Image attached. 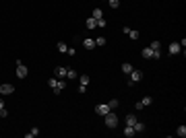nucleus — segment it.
<instances>
[{
	"label": "nucleus",
	"mask_w": 186,
	"mask_h": 138,
	"mask_svg": "<svg viewBox=\"0 0 186 138\" xmlns=\"http://www.w3.org/2000/svg\"><path fill=\"white\" fill-rule=\"evenodd\" d=\"M83 45H85L87 50H91V48H95V39H85V41H83Z\"/></svg>",
	"instance_id": "nucleus-16"
},
{
	"label": "nucleus",
	"mask_w": 186,
	"mask_h": 138,
	"mask_svg": "<svg viewBox=\"0 0 186 138\" xmlns=\"http://www.w3.org/2000/svg\"><path fill=\"white\" fill-rule=\"evenodd\" d=\"M132 128H134V132H145V124H143V122H138V120L134 122Z\"/></svg>",
	"instance_id": "nucleus-12"
},
{
	"label": "nucleus",
	"mask_w": 186,
	"mask_h": 138,
	"mask_svg": "<svg viewBox=\"0 0 186 138\" xmlns=\"http://www.w3.org/2000/svg\"><path fill=\"white\" fill-rule=\"evenodd\" d=\"M6 116H8V109H6V107L0 109V118H6Z\"/></svg>",
	"instance_id": "nucleus-28"
},
{
	"label": "nucleus",
	"mask_w": 186,
	"mask_h": 138,
	"mask_svg": "<svg viewBox=\"0 0 186 138\" xmlns=\"http://www.w3.org/2000/svg\"><path fill=\"white\" fill-rule=\"evenodd\" d=\"M108 111H112L108 103H99V105L95 107V113H99V116H106V113H108Z\"/></svg>",
	"instance_id": "nucleus-7"
},
{
	"label": "nucleus",
	"mask_w": 186,
	"mask_h": 138,
	"mask_svg": "<svg viewBox=\"0 0 186 138\" xmlns=\"http://www.w3.org/2000/svg\"><path fill=\"white\" fill-rule=\"evenodd\" d=\"M37 134H39V130H37V128H31V130H29V132H27L25 136H27V138H35Z\"/></svg>",
	"instance_id": "nucleus-20"
},
{
	"label": "nucleus",
	"mask_w": 186,
	"mask_h": 138,
	"mask_svg": "<svg viewBox=\"0 0 186 138\" xmlns=\"http://www.w3.org/2000/svg\"><path fill=\"white\" fill-rule=\"evenodd\" d=\"M128 76H130L128 85L132 87V85H136V83H141V80H143V70H136V68H132V72H130Z\"/></svg>",
	"instance_id": "nucleus-3"
},
{
	"label": "nucleus",
	"mask_w": 186,
	"mask_h": 138,
	"mask_svg": "<svg viewBox=\"0 0 186 138\" xmlns=\"http://www.w3.org/2000/svg\"><path fill=\"white\" fill-rule=\"evenodd\" d=\"M95 45H99V48H103V45H106V37H97V39H95Z\"/></svg>",
	"instance_id": "nucleus-24"
},
{
	"label": "nucleus",
	"mask_w": 186,
	"mask_h": 138,
	"mask_svg": "<svg viewBox=\"0 0 186 138\" xmlns=\"http://www.w3.org/2000/svg\"><path fill=\"white\" fill-rule=\"evenodd\" d=\"M56 48H58V52H60V54H66V52H68V48H66V43H64V41H58Z\"/></svg>",
	"instance_id": "nucleus-15"
},
{
	"label": "nucleus",
	"mask_w": 186,
	"mask_h": 138,
	"mask_svg": "<svg viewBox=\"0 0 186 138\" xmlns=\"http://www.w3.org/2000/svg\"><path fill=\"white\" fill-rule=\"evenodd\" d=\"M126 35H128V37H130L132 41H134V39H138V35H141V33H138V31H134V29H130V31H128Z\"/></svg>",
	"instance_id": "nucleus-18"
},
{
	"label": "nucleus",
	"mask_w": 186,
	"mask_h": 138,
	"mask_svg": "<svg viewBox=\"0 0 186 138\" xmlns=\"http://www.w3.org/2000/svg\"><path fill=\"white\" fill-rule=\"evenodd\" d=\"M91 17L97 21V19H101V17H103V10H101V8H93V15H91Z\"/></svg>",
	"instance_id": "nucleus-14"
},
{
	"label": "nucleus",
	"mask_w": 186,
	"mask_h": 138,
	"mask_svg": "<svg viewBox=\"0 0 186 138\" xmlns=\"http://www.w3.org/2000/svg\"><path fill=\"white\" fill-rule=\"evenodd\" d=\"M108 105H110V109H116V107H118V99H112Z\"/></svg>",
	"instance_id": "nucleus-27"
},
{
	"label": "nucleus",
	"mask_w": 186,
	"mask_h": 138,
	"mask_svg": "<svg viewBox=\"0 0 186 138\" xmlns=\"http://www.w3.org/2000/svg\"><path fill=\"white\" fill-rule=\"evenodd\" d=\"M79 83H81L83 87H87V85H89V74H83V76L79 78Z\"/></svg>",
	"instance_id": "nucleus-22"
},
{
	"label": "nucleus",
	"mask_w": 186,
	"mask_h": 138,
	"mask_svg": "<svg viewBox=\"0 0 186 138\" xmlns=\"http://www.w3.org/2000/svg\"><path fill=\"white\" fill-rule=\"evenodd\" d=\"M0 109H4V99H0Z\"/></svg>",
	"instance_id": "nucleus-31"
},
{
	"label": "nucleus",
	"mask_w": 186,
	"mask_h": 138,
	"mask_svg": "<svg viewBox=\"0 0 186 138\" xmlns=\"http://www.w3.org/2000/svg\"><path fill=\"white\" fill-rule=\"evenodd\" d=\"M108 4H110V8H114V10H116V8L120 6V0H108Z\"/></svg>",
	"instance_id": "nucleus-21"
},
{
	"label": "nucleus",
	"mask_w": 186,
	"mask_h": 138,
	"mask_svg": "<svg viewBox=\"0 0 186 138\" xmlns=\"http://www.w3.org/2000/svg\"><path fill=\"white\" fill-rule=\"evenodd\" d=\"M141 103H143V107H147V105H151V103H153V99H151V97H143V99H141Z\"/></svg>",
	"instance_id": "nucleus-23"
},
{
	"label": "nucleus",
	"mask_w": 186,
	"mask_h": 138,
	"mask_svg": "<svg viewBox=\"0 0 186 138\" xmlns=\"http://www.w3.org/2000/svg\"><path fill=\"white\" fill-rule=\"evenodd\" d=\"M13 93H15V87L13 85H8V83L0 85V95H13Z\"/></svg>",
	"instance_id": "nucleus-5"
},
{
	"label": "nucleus",
	"mask_w": 186,
	"mask_h": 138,
	"mask_svg": "<svg viewBox=\"0 0 186 138\" xmlns=\"http://www.w3.org/2000/svg\"><path fill=\"white\" fill-rule=\"evenodd\" d=\"M118 122H120V120H118V116L114 113V109L106 113V126H108V128H116V126H118Z\"/></svg>",
	"instance_id": "nucleus-2"
},
{
	"label": "nucleus",
	"mask_w": 186,
	"mask_h": 138,
	"mask_svg": "<svg viewBox=\"0 0 186 138\" xmlns=\"http://www.w3.org/2000/svg\"><path fill=\"white\" fill-rule=\"evenodd\" d=\"M134 134H136V132H134V128H132V126H126V128H124V136H128V138H130V136H134Z\"/></svg>",
	"instance_id": "nucleus-17"
},
{
	"label": "nucleus",
	"mask_w": 186,
	"mask_h": 138,
	"mask_svg": "<svg viewBox=\"0 0 186 138\" xmlns=\"http://www.w3.org/2000/svg\"><path fill=\"white\" fill-rule=\"evenodd\" d=\"M48 85H50V89L54 91V95H60L62 89L66 87V78H50Z\"/></svg>",
	"instance_id": "nucleus-1"
},
{
	"label": "nucleus",
	"mask_w": 186,
	"mask_h": 138,
	"mask_svg": "<svg viewBox=\"0 0 186 138\" xmlns=\"http://www.w3.org/2000/svg\"><path fill=\"white\" fill-rule=\"evenodd\" d=\"M134 109H136V111H141V109H145V107H143V103H141V101H138V103L134 105Z\"/></svg>",
	"instance_id": "nucleus-29"
},
{
	"label": "nucleus",
	"mask_w": 186,
	"mask_h": 138,
	"mask_svg": "<svg viewBox=\"0 0 186 138\" xmlns=\"http://www.w3.org/2000/svg\"><path fill=\"white\" fill-rule=\"evenodd\" d=\"M85 25H87V29H95V27H97V21L93 19V17H89V19L85 21Z\"/></svg>",
	"instance_id": "nucleus-10"
},
{
	"label": "nucleus",
	"mask_w": 186,
	"mask_h": 138,
	"mask_svg": "<svg viewBox=\"0 0 186 138\" xmlns=\"http://www.w3.org/2000/svg\"><path fill=\"white\" fill-rule=\"evenodd\" d=\"M79 74H77V70H73V68H68V70H66V78H71V80H75Z\"/></svg>",
	"instance_id": "nucleus-13"
},
{
	"label": "nucleus",
	"mask_w": 186,
	"mask_h": 138,
	"mask_svg": "<svg viewBox=\"0 0 186 138\" xmlns=\"http://www.w3.org/2000/svg\"><path fill=\"white\" fill-rule=\"evenodd\" d=\"M168 52H170L172 56L180 54V52H182V48H180V43H178V41H172V43H170V48H168Z\"/></svg>",
	"instance_id": "nucleus-6"
},
{
	"label": "nucleus",
	"mask_w": 186,
	"mask_h": 138,
	"mask_svg": "<svg viewBox=\"0 0 186 138\" xmlns=\"http://www.w3.org/2000/svg\"><path fill=\"white\" fill-rule=\"evenodd\" d=\"M85 91H87V87H83V85H79V93H81V95H85Z\"/></svg>",
	"instance_id": "nucleus-30"
},
{
	"label": "nucleus",
	"mask_w": 186,
	"mask_h": 138,
	"mask_svg": "<svg viewBox=\"0 0 186 138\" xmlns=\"http://www.w3.org/2000/svg\"><path fill=\"white\" fill-rule=\"evenodd\" d=\"M122 72H124V74H130V72H132V64H130V62H124V64H122Z\"/></svg>",
	"instance_id": "nucleus-11"
},
{
	"label": "nucleus",
	"mask_w": 186,
	"mask_h": 138,
	"mask_svg": "<svg viewBox=\"0 0 186 138\" xmlns=\"http://www.w3.org/2000/svg\"><path fill=\"white\" fill-rule=\"evenodd\" d=\"M176 134H178L180 138H184V136H186V126H178V130H176Z\"/></svg>",
	"instance_id": "nucleus-19"
},
{
	"label": "nucleus",
	"mask_w": 186,
	"mask_h": 138,
	"mask_svg": "<svg viewBox=\"0 0 186 138\" xmlns=\"http://www.w3.org/2000/svg\"><path fill=\"white\" fill-rule=\"evenodd\" d=\"M149 48H151V50H161V43H159V41H153Z\"/></svg>",
	"instance_id": "nucleus-26"
},
{
	"label": "nucleus",
	"mask_w": 186,
	"mask_h": 138,
	"mask_svg": "<svg viewBox=\"0 0 186 138\" xmlns=\"http://www.w3.org/2000/svg\"><path fill=\"white\" fill-rule=\"evenodd\" d=\"M106 25H108V21H106L103 17H101V19H97V27H101V29H103Z\"/></svg>",
	"instance_id": "nucleus-25"
},
{
	"label": "nucleus",
	"mask_w": 186,
	"mask_h": 138,
	"mask_svg": "<svg viewBox=\"0 0 186 138\" xmlns=\"http://www.w3.org/2000/svg\"><path fill=\"white\" fill-rule=\"evenodd\" d=\"M66 70H68V68H64V66H56V68H54L56 78H66Z\"/></svg>",
	"instance_id": "nucleus-8"
},
{
	"label": "nucleus",
	"mask_w": 186,
	"mask_h": 138,
	"mask_svg": "<svg viewBox=\"0 0 186 138\" xmlns=\"http://www.w3.org/2000/svg\"><path fill=\"white\" fill-rule=\"evenodd\" d=\"M134 122H136V116H134V113H128V116L124 118V124H126V126H134Z\"/></svg>",
	"instance_id": "nucleus-9"
},
{
	"label": "nucleus",
	"mask_w": 186,
	"mask_h": 138,
	"mask_svg": "<svg viewBox=\"0 0 186 138\" xmlns=\"http://www.w3.org/2000/svg\"><path fill=\"white\" fill-rule=\"evenodd\" d=\"M17 76H19V78H25V76H27V66L23 64L21 60H17Z\"/></svg>",
	"instance_id": "nucleus-4"
}]
</instances>
